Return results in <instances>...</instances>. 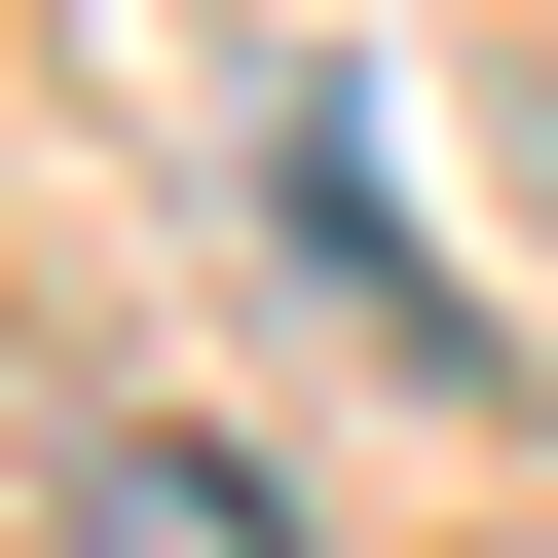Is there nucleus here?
I'll use <instances>...</instances> for the list:
<instances>
[{"mask_svg": "<svg viewBox=\"0 0 558 558\" xmlns=\"http://www.w3.org/2000/svg\"><path fill=\"white\" fill-rule=\"evenodd\" d=\"M75 558H299V484L186 447V410H112V447H75Z\"/></svg>", "mask_w": 558, "mask_h": 558, "instance_id": "obj_2", "label": "nucleus"}, {"mask_svg": "<svg viewBox=\"0 0 558 558\" xmlns=\"http://www.w3.org/2000/svg\"><path fill=\"white\" fill-rule=\"evenodd\" d=\"M223 186H260V260H299V299H336V336H373V373H484V299H447V260H410V186H373V149H336V75H299V112H260V149H223Z\"/></svg>", "mask_w": 558, "mask_h": 558, "instance_id": "obj_1", "label": "nucleus"}]
</instances>
